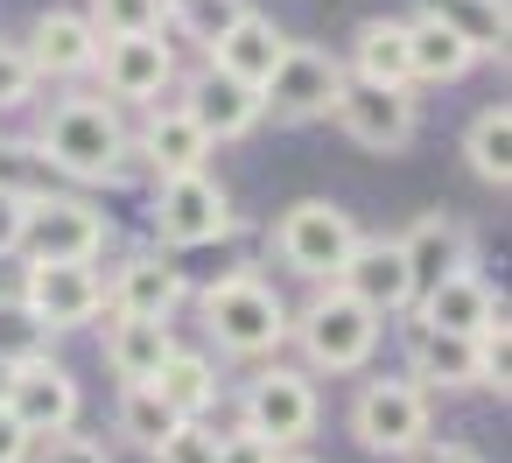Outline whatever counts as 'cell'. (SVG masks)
Here are the masks:
<instances>
[{
	"label": "cell",
	"instance_id": "cell-37",
	"mask_svg": "<svg viewBox=\"0 0 512 463\" xmlns=\"http://www.w3.org/2000/svg\"><path fill=\"white\" fill-rule=\"evenodd\" d=\"M218 463H281V449L260 442L253 428H225V435H218Z\"/></svg>",
	"mask_w": 512,
	"mask_h": 463
},
{
	"label": "cell",
	"instance_id": "cell-38",
	"mask_svg": "<svg viewBox=\"0 0 512 463\" xmlns=\"http://www.w3.org/2000/svg\"><path fill=\"white\" fill-rule=\"evenodd\" d=\"M407 463H484V456H477L470 442H421Z\"/></svg>",
	"mask_w": 512,
	"mask_h": 463
},
{
	"label": "cell",
	"instance_id": "cell-39",
	"mask_svg": "<svg viewBox=\"0 0 512 463\" xmlns=\"http://www.w3.org/2000/svg\"><path fill=\"white\" fill-rule=\"evenodd\" d=\"M29 449H36V442L8 421V407H0V463H29Z\"/></svg>",
	"mask_w": 512,
	"mask_h": 463
},
{
	"label": "cell",
	"instance_id": "cell-33",
	"mask_svg": "<svg viewBox=\"0 0 512 463\" xmlns=\"http://www.w3.org/2000/svg\"><path fill=\"white\" fill-rule=\"evenodd\" d=\"M148 463H218V428H204V421H176V428L148 449Z\"/></svg>",
	"mask_w": 512,
	"mask_h": 463
},
{
	"label": "cell",
	"instance_id": "cell-4",
	"mask_svg": "<svg viewBox=\"0 0 512 463\" xmlns=\"http://www.w3.org/2000/svg\"><path fill=\"white\" fill-rule=\"evenodd\" d=\"M351 435L372 456H414L421 442H435V407H428V393L407 372L365 379L358 400H351Z\"/></svg>",
	"mask_w": 512,
	"mask_h": 463
},
{
	"label": "cell",
	"instance_id": "cell-16",
	"mask_svg": "<svg viewBox=\"0 0 512 463\" xmlns=\"http://www.w3.org/2000/svg\"><path fill=\"white\" fill-rule=\"evenodd\" d=\"M477 57H484V50H477L442 8L407 15V71H414V85H456V78L477 71Z\"/></svg>",
	"mask_w": 512,
	"mask_h": 463
},
{
	"label": "cell",
	"instance_id": "cell-35",
	"mask_svg": "<svg viewBox=\"0 0 512 463\" xmlns=\"http://www.w3.org/2000/svg\"><path fill=\"white\" fill-rule=\"evenodd\" d=\"M29 456H36V463H113V456H106V442H92V435H78V428H64V435L36 442Z\"/></svg>",
	"mask_w": 512,
	"mask_h": 463
},
{
	"label": "cell",
	"instance_id": "cell-26",
	"mask_svg": "<svg viewBox=\"0 0 512 463\" xmlns=\"http://www.w3.org/2000/svg\"><path fill=\"white\" fill-rule=\"evenodd\" d=\"M148 386L162 393V407H169L176 421H204V414H211V400H218V365H211L204 351L176 344V351L162 358V372H155Z\"/></svg>",
	"mask_w": 512,
	"mask_h": 463
},
{
	"label": "cell",
	"instance_id": "cell-5",
	"mask_svg": "<svg viewBox=\"0 0 512 463\" xmlns=\"http://www.w3.org/2000/svg\"><path fill=\"white\" fill-rule=\"evenodd\" d=\"M148 218H155V239H162V246H176V253H190V246H218V239H232V232H239V204H232V190H225L211 169L155 183Z\"/></svg>",
	"mask_w": 512,
	"mask_h": 463
},
{
	"label": "cell",
	"instance_id": "cell-11",
	"mask_svg": "<svg viewBox=\"0 0 512 463\" xmlns=\"http://www.w3.org/2000/svg\"><path fill=\"white\" fill-rule=\"evenodd\" d=\"M330 120H337L344 141L365 148V155H407V141H414V127H421L414 92H386V85H365V78H344Z\"/></svg>",
	"mask_w": 512,
	"mask_h": 463
},
{
	"label": "cell",
	"instance_id": "cell-10",
	"mask_svg": "<svg viewBox=\"0 0 512 463\" xmlns=\"http://www.w3.org/2000/svg\"><path fill=\"white\" fill-rule=\"evenodd\" d=\"M0 407H8V421H15L29 442H50V435H64V428L78 421L85 393H78V379L43 351V358H29V365H8V393H0Z\"/></svg>",
	"mask_w": 512,
	"mask_h": 463
},
{
	"label": "cell",
	"instance_id": "cell-36",
	"mask_svg": "<svg viewBox=\"0 0 512 463\" xmlns=\"http://www.w3.org/2000/svg\"><path fill=\"white\" fill-rule=\"evenodd\" d=\"M29 197L36 190H15V183H0V260L22 253V225H29Z\"/></svg>",
	"mask_w": 512,
	"mask_h": 463
},
{
	"label": "cell",
	"instance_id": "cell-12",
	"mask_svg": "<svg viewBox=\"0 0 512 463\" xmlns=\"http://www.w3.org/2000/svg\"><path fill=\"white\" fill-rule=\"evenodd\" d=\"M92 71L106 78V92L120 106H162V92L176 85V43L169 36H113V43H99Z\"/></svg>",
	"mask_w": 512,
	"mask_h": 463
},
{
	"label": "cell",
	"instance_id": "cell-32",
	"mask_svg": "<svg viewBox=\"0 0 512 463\" xmlns=\"http://www.w3.org/2000/svg\"><path fill=\"white\" fill-rule=\"evenodd\" d=\"M470 344H477V386H491V393L505 400V386H512V379H505V365H512V323H505V309H498Z\"/></svg>",
	"mask_w": 512,
	"mask_h": 463
},
{
	"label": "cell",
	"instance_id": "cell-8",
	"mask_svg": "<svg viewBox=\"0 0 512 463\" xmlns=\"http://www.w3.org/2000/svg\"><path fill=\"white\" fill-rule=\"evenodd\" d=\"M344 92V57L316 50V43H288V57L274 64V78L260 85V120L274 113L281 127H309V120H330Z\"/></svg>",
	"mask_w": 512,
	"mask_h": 463
},
{
	"label": "cell",
	"instance_id": "cell-19",
	"mask_svg": "<svg viewBox=\"0 0 512 463\" xmlns=\"http://www.w3.org/2000/svg\"><path fill=\"white\" fill-rule=\"evenodd\" d=\"M498 309H505V295H498L477 267H463V274H449V281H435V288L414 295V323L449 330V337H477Z\"/></svg>",
	"mask_w": 512,
	"mask_h": 463
},
{
	"label": "cell",
	"instance_id": "cell-1",
	"mask_svg": "<svg viewBox=\"0 0 512 463\" xmlns=\"http://www.w3.org/2000/svg\"><path fill=\"white\" fill-rule=\"evenodd\" d=\"M36 155L78 183H113L134 155V134L113 113V99H57L43 134H36Z\"/></svg>",
	"mask_w": 512,
	"mask_h": 463
},
{
	"label": "cell",
	"instance_id": "cell-13",
	"mask_svg": "<svg viewBox=\"0 0 512 463\" xmlns=\"http://www.w3.org/2000/svg\"><path fill=\"white\" fill-rule=\"evenodd\" d=\"M106 218L85 197H29L22 225V260H99Z\"/></svg>",
	"mask_w": 512,
	"mask_h": 463
},
{
	"label": "cell",
	"instance_id": "cell-29",
	"mask_svg": "<svg viewBox=\"0 0 512 463\" xmlns=\"http://www.w3.org/2000/svg\"><path fill=\"white\" fill-rule=\"evenodd\" d=\"M85 22H92L99 43H113V36H162V0H92Z\"/></svg>",
	"mask_w": 512,
	"mask_h": 463
},
{
	"label": "cell",
	"instance_id": "cell-15",
	"mask_svg": "<svg viewBox=\"0 0 512 463\" xmlns=\"http://www.w3.org/2000/svg\"><path fill=\"white\" fill-rule=\"evenodd\" d=\"M288 43H295V36H288L274 15H253V8H246V15H239L204 57H211V71H225V78H239L246 92H260V85L274 78V64L288 57Z\"/></svg>",
	"mask_w": 512,
	"mask_h": 463
},
{
	"label": "cell",
	"instance_id": "cell-20",
	"mask_svg": "<svg viewBox=\"0 0 512 463\" xmlns=\"http://www.w3.org/2000/svg\"><path fill=\"white\" fill-rule=\"evenodd\" d=\"M393 239H400V253H407V267H414V295L470 267V225H463L456 211H421V218H414L407 232H393Z\"/></svg>",
	"mask_w": 512,
	"mask_h": 463
},
{
	"label": "cell",
	"instance_id": "cell-2",
	"mask_svg": "<svg viewBox=\"0 0 512 463\" xmlns=\"http://www.w3.org/2000/svg\"><path fill=\"white\" fill-rule=\"evenodd\" d=\"M197 309H204L211 344H218V351H232V358H267V351H281V344H288V302H281L253 267L218 274V281L197 295Z\"/></svg>",
	"mask_w": 512,
	"mask_h": 463
},
{
	"label": "cell",
	"instance_id": "cell-14",
	"mask_svg": "<svg viewBox=\"0 0 512 463\" xmlns=\"http://www.w3.org/2000/svg\"><path fill=\"white\" fill-rule=\"evenodd\" d=\"M337 288H344L358 309H372L379 323L414 309V267H407L400 239H358L351 260H344V274H337Z\"/></svg>",
	"mask_w": 512,
	"mask_h": 463
},
{
	"label": "cell",
	"instance_id": "cell-25",
	"mask_svg": "<svg viewBox=\"0 0 512 463\" xmlns=\"http://www.w3.org/2000/svg\"><path fill=\"white\" fill-rule=\"evenodd\" d=\"M169 351H176L169 323H148V316H113L106 323V365L120 372V386H148Z\"/></svg>",
	"mask_w": 512,
	"mask_h": 463
},
{
	"label": "cell",
	"instance_id": "cell-28",
	"mask_svg": "<svg viewBox=\"0 0 512 463\" xmlns=\"http://www.w3.org/2000/svg\"><path fill=\"white\" fill-rule=\"evenodd\" d=\"M239 15H246V0H162V29L190 36L197 50H211Z\"/></svg>",
	"mask_w": 512,
	"mask_h": 463
},
{
	"label": "cell",
	"instance_id": "cell-3",
	"mask_svg": "<svg viewBox=\"0 0 512 463\" xmlns=\"http://www.w3.org/2000/svg\"><path fill=\"white\" fill-rule=\"evenodd\" d=\"M288 337L302 344V358H309L316 372H365L372 351H379V316L358 309V302L330 281L302 316H288Z\"/></svg>",
	"mask_w": 512,
	"mask_h": 463
},
{
	"label": "cell",
	"instance_id": "cell-23",
	"mask_svg": "<svg viewBox=\"0 0 512 463\" xmlns=\"http://www.w3.org/2000/svg\"><path fill=\"white\" fill-rule=\"evenodd\" d=\"M407 379L421 393H463V386H477V344L428 330V323H407Z\"/></svg>",
	"mask_w": 512,
	"mask_h": 463
},
{
	"label": "cell",
	"instance_id": "cell-41",
	"mask_svg": "<svg viewBox=\"0 0 512 463\" xmlns=\"http://www.w3.org/2000/svg\"><path fill=\"white\" fill-rule=\"evenodd\" d=\"M281 463H309V456H281Z\"/></svg>",
	"mask_w": 512,
	"mask_h": 463
},
{
	"label": "cell",
	"instance_id": "cell-30",
	"mask_svg": "<svg viewBox=\"0 0 512 463\" xmlns=\"http://www.w3.org/2000/svg\"><path fill=\"white\" fill-rule=\"evenodd\" d=\"M169 428H176V414L162 407L155 386H120V435H127L134 449H155Z\"/></svg>",
	"mask_w": 512,
	"mask_h": 463
},
{
	"label": "cell",
	"instance_id": "cell-21",
	"mask_svg": "<svg viewBox=\"0 0 512 463\" xmlns=\"http://www.w3.org/2000/svg\"><path fill=\"white\" fill-rule=\"evenodd\" d=\"M22 57H29V71H36V78H85V71L99 64V36H92V22H85V15L50 8V15H36V29H29V43H22Z\"/></svg>",
	"mask_w": 512,
	"mask_h": 463
},
{
	"label": "cell",
	"instance_id": "cell-7",
	"mask_svg": "<svg viewBox=\"0 0 512 463\" xmlns=\"http://www.w3.org/2000/svg\"><path fill=\"white\" fill-rule=\"evenodd\" d=\"M50 337L85 330L106 316V274L92 260H22V295H15Z\"/></svg>",
	"mask_w": 512,
	"mask_h": 463
},
{
	"label": "cell",
	"instance_id": "cell-40",
	"mask_svg": "<svg viewBox=\"0 0 512 463\" xmlns=\"http://www.w3.org/2000/svg\"><path fill=\"white\" fill-rule=\"evenodd\" d=\"M0 393H8V365H0Z\"/></svg>",
	"mask_w": 512,
	"mask_h": 463
},
{
	"label": "cell",
	"instance_id": "cell-27",
	"mask_svg": "<svg viewBox=\"0 0 512 463\" xmlns=\"http://www.w3.org/2000/svg\"><path fill=\"white\" fill-rule=\"evenodd\" d=\"M463 162H470V176H477L484 190H505V183H512V106H505V99L470 120Z\"/></svg>",
	"mask_w": 512,
	"mask_h": 463
},
{
	"label": "cell",
	"instance_id": "cell-6",
	"mask_svg": "<svg viewBox=\"0 0 512 463\" xmlns=\"http://www.w3.org/2000/svg\"><path fill=\"white\" fill-rule=\"evenodd\" d=\"M358 239H365V232L351 225V211H344V204H323V197L288 204L281 225H274V253L288 260V274H302V281H316V288H330V281L344 274V260H351Z\"/></svg>",
	"mask_w": 512,
	"mask_h": 463
},
{
	"label": "cell",
	"instance_id": "cell-18",
	"mask_svg": "<svg viewBox=\"0 0 512 463\" xmlns=\"http://www.w3.org/2000/svg\"><path fill=\"white\" fill-rule=\"evenodd\" d=\"M183 295H190V281H183V267L162 260V253H134V260L106 281V309H113V316H148V323H169Z\"/></svg>",
	"mask_w": 512,
	"mask_h": 463
},
{
	"label": "cell",
	"instance_id": "cell-22",
	"mask_svg": "<svg viewBox=\"0 0 512 463\" xmlns=\"http://www.w3.org/2000/svg\"><path fill=\"white\" fill-rule=\"evenodd\" d=\"M176 106H183L211 141H239V134L260 127V92H246L239 78H225V71H211V64L190 78V92H183Z\"/></svg>",
	"mask_w": 512,
	"mask_h": 463
},
{
	"label": "cell",
	"instance_id": "cell-17",
	"mask_svg": "<svg viewBox=\"0 0 512 463\" xmlns=\"http://www.w3.org/2000/svg\"><path fill=\"white\" fill-rule=\"evenodd\" d=\"M134 148H141V162L155 169V183H169V176H197L204 162H211V134L183 113V106H148V120H141V134H134Z\"/></svg>",
	"mask_w": 512,
	"mask_h": 463
},
{
	"label": "cell",
	"instance_id": "cell-34",
	"mask_svg": "<svg viewBox=\"0 0 512 463\" xmlns=\"http://www.w3.org/2000/svg\"><path fill=\"white\" fill-rule=\"evenodd\" d=\"M29 99H36V71H29L22 43H0V113H15Z\"/></svg>",
	"mask_w": 512,
	"mask_h": 463
},
{
	"label": "cell",
	"instance_id": "cell-9",
	"mask_svg": "<svg viewBox=\"0 0 512 463\" xmlns=\"http://www.w3.org/2000/svg\"><path fill=\"white\" fill-rule=\"evenodd\" d=\"M239 428H253V435L274 442L281 456L302 449V442L316 435V386H309V372H288V365L253 372L246 393H239Z\"/></svg>",
	"mask_w": 512,
	"mask_h": 463
},
{
	"label": "cell",
	"instance_id": "cell-24",
	"mask_svg": "<svg viewBox=\"0 0 512 463\" xmlns=\"http://www.w3.org/2000/svg\"><path fill=\"white\" fill-rule=\"evenodd\" d=\"M344 78H365V85H386V92H414V71H407V15L358 22V43H351Z\"/></svg>",
	"mask_w": 512,
	"mask_h": 463
},
{
	"label": "cell",
	"instance_id": "cell-31",
	"mask_svg": "<svg viewBox=\"0 0 512 463\" xmlns=\"http://www.w3.org/2000/svg\"><path fill=\"white\" fill-rule=\"evenodd\" d=\"M50 351V330L15 302V295H0V365H29Z\"/></svg>",
	"mask_w": 512,
	"mask_h": 463
}]
</instances>
